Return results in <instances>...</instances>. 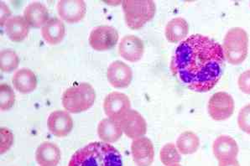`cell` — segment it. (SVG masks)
Returning a JSON list of instances; mask_svg holds the SVG:
<instances>
[{
    "instance_id": "cell-16",
    "label": "cell",
    "mask_w": 250,
    "mask_h": 166,
    "mask_svg": "<svg viewBox=\"0 0 250 166\" xmlns=\"http://www.w3.org/2000/svg\"><path fill=\"white\" fill-rule=\"evenodd\" d=\"M61 159V150L53 143L43 142L36 149V160L40 166H57Z\"/></svg>"
},
{
    "instance_id": "cell-3",
    "label": "cell",
    "mask_w": 250,
    "mask_h": 166,
    "mask_svg": "<svg viewBox=\"0 0 250 166\" xmlns=\"http://www.w3.org/2000/svg\"><path fill=\"white\" fill-rule=\"evenodd\" d=\"M225 60L232 65H240L247 58L249 52V36L240 27L229 30L223 43Z\"/></svg>"
},
{
    "instance_id": "cell-22",
    "label": "cell",
    "mask_w": 250,
    "mask_h": 166,
    "mask_svg": "<svg viewBox=\"0 0 250 166\" xmlns=\"http://www.w3.org/2000/svg\"><path fill=\"white\" fill-rule=\"evenodd\" d=\"M98 134L104 143H115L122 137L123 130L119 122L104 119L99 122Z\"/></svg>"
},
{
    "instance_id": "cell-29",
    "label": "cell",
    "mask_w": 250,
    "mask_h": 166,
    "mask_svg": "<svg viewBox=\"0 0 250 166\" xmlns=\"http://www.w3.org/2000/svg\"><path fill=\"white\" fill-rule=\"evenodd\" d=\"M238 85L242 92L250 94V70L241 73L238 77Z\"/></svg>"
},
{
    "instance_id": "cell-31",
    "label": "cell",
    "mask_w": 250,
    "mask_h": 166,
    "mask_svg": "<svg viewBox=\"0 0 250 166\" xmlns=\"http://www.w3.org/2000/svg\"><path fill=\"white\" fill-rule=\"evenodd\" d=\"M218 166H240L239 162L236 160H224V161H219Z\"/></svg>"
},
{
    "instance_id": "cell-15",
    "label": "cell",
    "mask_w": 250,
    "mask_h": 166,
    "mask_svg": "<svg viewBox=\"0 0 250 166\" xmlns=\"http://www.w3.org/2000/svg\"><path fill=\"white\" fill-rule=\"evenodd\" d=\"M212 151L218 161L235 160L238 154V144L232 137L221 135L213 142Z\"/></svg>"
},
{
    "instance_id": "cell-20",
    "label": "cell",
    "mask_w": 250,
    "mask_h": 166,
    "mask_svg": "<svg viewBox=\"0 0 250 166\" xmlns=\"http://www.w3.org/2000/svg\"><path fill=\"white\" fill-rule=\"evenodd\" d=\"M13 86L21 93H30L36 90L37 78L33 71L23 68L15 72L12 78Z\"/></svg>"
},
{
    "instance_id": "cell-5",
    "label": "cell",
    "mask_w": 250,
    "mask_h": 166,
    "mask_svg": "<svg viewBox=\"0 0 250 166\" xmlns=\"http://www.w3.org/2000/svg\"><path fill=\"white\" fill-rule=\"evenodd\" d=\"M126 24L129 29L140 30L154 18L156 6L152 0H125L122 2Z\"/></svg>"
},
{
    "instance_id": "cell-6",
    "label": "cell",
    "mask_w": 250,
    "mask_h": 166,
    "mask_svg": "<svg viewBox=\"0 0 250 166\" xmlns=\"http://www.w3.org/2000/svg\"><path fill=\"white\" fill-rule=\"evenodd\" d=\"M235 108L232 96L225 92L214 93L209 99L208 109L211 119L215 121H224L233 114Z\"/></svg>"
},
{
    "instance_id": "cell-24",
    "label": "cell",
    "mask_w": 250,
    "mask_h": 166,
    "mask_svg": "<svg viewBox=\"0 0 250 166\" xmlns=\"http://www.w3.org/2000/svg\"><path fill=\"white\" fill-rule=\"evenodd\" d=\"M20 58L15 51L4 50L0 54V69L4 73L12 72L18 68Z\"/></svg>"
},
{
    "instance_id": "cell-7",
    "label": "cell",
    "mask_w": 250,
    "mask_h": 166,
    "mask_svg": "<svg viewBox=\"0 0 250 166\" xmlns=\"http://www.w3.org/2000/svg\"><path fill=\"white\" fill-rule=\"evenodd\" d=\"M119 38V33L115 28L109 25H100L90 33L89 45L95 51H108L117 45Z\"/></svg>"
},
{
    "instance_id": "cell-28",
    "label": "cell",
    "mask_w": 250,
    "mask_h": 166,
    "mask_svg": "<svg viewBox=\"0 0 250 166\" xmlns=\"http://www.w3.org/2000/svg\"><path fill=\"white\" fill-rule=\"evenodd\" d=\"M14 141L11 131L9 130L7 128H1V154H4L8 151Z\"/></svg>"
},
{
    "instance_id": "cell-32",
    "label": "cell",
    "mask_w": 250,
    "mask_h": 166,
    "mask_svg": "<svg viewBox=\"0 0 250 166\" xmlns=\"http://www.w3.org/2000/svg\"><path fill=\"white\" fill-rule=\"evenodd\" d=\"M182 166L180 164H174V165H170V166Z\"/></svg>"
},
{
    "instance_id": "cell-12",
    "label": "cell",
    "mask_w": 250,
    "mask_h": 166,
    "mask_svg": "<svg viewBox=\"0 0 250 166\" xmlns=\"http://www.w3.org/2000/svg\"><path fill=\"white\" fill-rule=\"evenodd\" d=\"M131 152L134 163L137 166H150L154 161V145L151 140L146 137H141L132 142Z\"/></svg>"
},
{
    "instance_id": "cell-4",
    "label": "cell",
    "mask_w": 250,
    "mask_h": 166,
    "mask_svg": "<svg viewBox=\"0 0 250 166\" xmlns=\"http://www.w3.org/2000/svg\"><path fill=\"white\" fill-rule=\"evenodd\" d=\"M95 90L89 83H79L69 87L62 95L64 108L71 113H80L89 109L94 104Z\"/></svg>"
},
{
    "instance_id": "cell-26",
    "label": "cell",
    "mask_w": 250,
    "mask_h": 166,
    "mask_svg": "<svg viewBox=\"0 0 250 166\" xmlns=\"http://www.w3.org/2000/svg\"><path fill=\"white\" fill-rule=\"evenodd\" d=\"M0 108L2 111H8L15 104V92L6 83H2L0 86Z\"/></svg>"
},
{
    "instance_id": "cell-30",
    "label": "cell",
    "mask_w": 250,
    "mask_h": 166,
    "mask_svg": "<svg viewBox=\"0 0 250 166\" xmlns=\"http://www.w3.org/2000/svg\"><path fill=\"white\" fill-rule=\"evenodd\" d=\"M10 15H11V11L9 10L5 3L1 2V26L5 25V23L9 20Z\"/></svg>"
},
{
    "instance_id": "cell-27",
    "label": "cell",
    "mask_w": 250,
    "mask_h": 166,
    "mask_svg": "<svg viewBox=\"0 0 250 166\" xmlns=\"http://www.w3.org/2000/svg\"><path fill=\"white\" fill-rule=\"evenodd\" d=\"M238 125L242 131L250 134V104L244 106L238 113Z\"/></svg>"
},
{
    "instance_id": "cell-17",
    "label": "cell",
    "mask_w": 250,
    "mask_h": 166,
    "mask_svg": "<svg viewBox=\"0 0 250 166\" xmlns=\"http://www.w3.org/2000/svg\"><path fill=\"white\" fill-rule=\"evenodd\" d=\"M24 18L29 26L35 29L42 28L50 20L47 8L38 2L30 3L25 8Z\"/></svg>"
},
{
    "instance_id": "cell-19",
    "label": "cell",
    "mask_w": 250,
    "mask_h": 166,
    "mask_svg": "<svg viewBox=\"0 0 250 166\" xmlns=\"http://www.w3.org/2000/svg\"><path fill=\"white\" fill-rule=\"evenodd\" d=\"M5 33L14 42H21L26 38L30 32V26L22 16H14L9 18L4 25Z\"/></svg>"
},
{
    "instance_id": "cell-21",
    "label": "cell",
    "mask_w": 250,
    "mask_h": 166,
    "mask_svg": "<svg viewBox=\"0 0 250 166\" xmlns=\"http://www.w3.org/2000/svg\"><path fill=\"white\" fill-rule=\"evenodd\" d=\"M189 33V24L185 19H172L168 22L165 30V35L168 42L176 44L182 42L188 36Z\"/></svg>"
},
{
    "instance_id": "cell-10",
    "label": "cell",
    "mask_w": 250,
    "mask_h": 166,
    "mask_svg": "<svg viewBox=\"0 0 250 166\" xmlns=\"http://www.w3.org/2000/svg\"><path fill=\"white\" fill-rule=\"evenodd\" d=\"M123 132L129 139L136 140L145 135L147 132V124L139 112L130 110L119 122Z\"/></svg>"
},
{
    "instance_id": "cell-11",
    "label": "cell",
    "mask_w": 250,
    "mask_h": 166,
    "mask_svg": "<svg viewBox=\"0 0 250 166\" xmlns=\"http://www.w3.org/2000/svg\"><path fill=\"white\" fill-rule=\"evenodd\" d=\"M108 83L119 89L127 88L133 79V72L129 65L121 61H115L111 63L107 71Z\"/></svg>"
},
{
    "instance_id": "cell-13",
    "label": "cell",
    "mask_w": 250,
    "mask_h": 166,
    "mask_svg": "<svg viewBox=\"0 0 250 166\" xmlns=\"http://www.w3.org/2000/svg\"><path fill=\"white\" fill-rule=\"evenodd\" d=\"M47 128L55 136L63 138L67 136L72 130L73 120L67 112L54 111L48 117Z\"/></svg>"
},
{
    "instance_id": "cell-23",
    "label": "cell",
    "mask_w": 250,
    "mask_h": 166,
    "mask_svg": "<svg viewBox=\"0 0 250 166\" xmlns=\"http://www.w3.org/2000/svg\"><path fill=\"white\" fill-rule=\"evenodd\" d=\"M199 146V138L191 131H186L182 133L176 140V148L181 154L185 155L196 153Z\"/></svg>"
},
{
    "instance_id": "cell-9",
    "label": "cell",
    "mask_w": 250,
    "mask_h": 166,
    "mask_svg": "<svg viewBox=\"0 0 250 166\" xmlns=\"http://www.w3.org/2000/svg\"><path fill=\"white\" fill-rule=\"evenodd\" d=\"M57 12L69 24L78 23L86 15V3L83 0H61L57 3Z\"/></svg>"
},
{
    "instance_id": "cell-25",
    "label": "cell",
    "mask_w": 250,
    "mask_h": 166,
    "mask_svg": "<svg viewBox=\"0 0 250 166\" xmlns=\"http://www.w3.org/2000/svg\"><path fill=\"white\" fill-rule=\"evenodd\" d=\"M160 159L161 163L167 166L180 163L182 160V156L176 146L174 144L169 143L161 148Z\"/></svg>"
},
{
    "instance_id": "cell-8",
    "label": "cell",
    "mask_w": 250,
    "mask_h": 166,
    "mask_svg": "<svg viewBox=\"0 0 250 166\" xmlns=\"http://www.w3.org/2000/svg\"><path fill=\"white\" fill-rule=\"evenodd\" d=\"M131 103L128 96L122 92H113L107 94L104 101V110L108 119L120 122L130 111Z\"/></svg>"
},
{
    "instance_id": "cell-18",
    "label": "cell",
    "mask_w": 250,
    "mask_h": 166,
    "mask_svg": "<svg viewBox=\"0 0 250 166\" xmlns=\"http://www.w3.org/2000/svg\"><path fill=\"white\" fill-rule=\"evenodd\" d=\"M66 34V28L62 21L58 18H51L42 28V36L47 44L56 45L62 42Z\"/></svg>"
},
{
    "instance_id": "cell-2",
    "label": "cell",
    "mask_w": 250,
    "mask_h": 166,
    "mask_svg": "<svg viewBox=\"0 0 250 166\" xmlns=\"http://www.w3.org/2000/svg\"><path fill=\"white\" fill-rule=\"evenodd\" d=\"M68 166H123L117 148L104 142H92L72 155Z\"/></svg>"
},
{
    "instance_id": "cell-14",
    "label": "cell",
    "mask_w": 250,
    "mask_h": 166,
    "mask_svg": "<svg viewBox=\"0 0 250 166\" xmlns=\"http://www.w3.org/2000/svg\"><path fill=\"white\" fill-rule=\"evenodd\" d=\"M145 45L141 39L136 36L129 35L121 40L119 45V53L124 59L136 62L143 57Z\"/></svg>"
},
{
    "instance_id": "cell-1",
    "label": "cell",
    "mask_w": 250,
    "mask_h": 166,
    "mask_svg": "<svg viewBox=\"0 0 250 166\" xmlns=\"http://www.w3.org/2000/svg\"><path fill=\"white\" fill-rule=\"evenodd\" d=\"M225 57L214 40L196 34L177 46L170 71L189 89L208 92L213 89L224 73Z\"/></svg>"
}]
</instances>
